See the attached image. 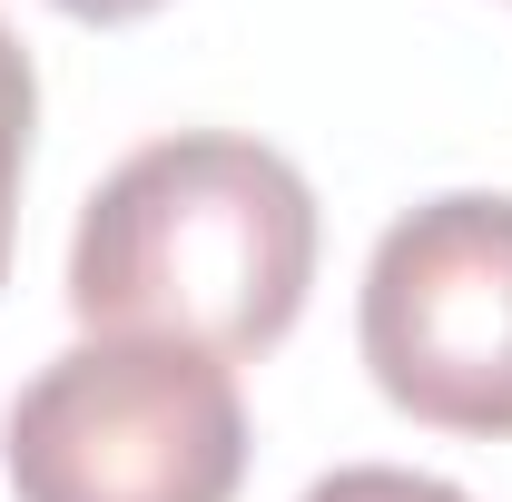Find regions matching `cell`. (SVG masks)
I'll return each mask as SVG.
<instances>
[{
	"instance_id": "obj_1",
	"label": "cell",
	"mask_w": 512,
	"mask_h": 502,
	"mask_svg": "<svg viewBox=\"0 0 512 502\" xmlns=\"http://www.w3.org/2000/svg\"><path fill=\"white\" fill-rule=\"evenodd\" d=\"M316 286V188L286 148L178 128L128 148L69 237V315L89 335H158L217 365L286 345Z\"/></svg>"
},
{
	"instance_id": "obj_2",
	"label": "cell",
	"mask_w": 512,
	"mask_h": 502,
	"mask_svg": "<svg viewBox=\"0 0 512 502\" xmlns=\"http://www.w3.org/2000/svg\"><path fill=\"white\" fill-rule=\"evenodd\" d=\"M0 463L20 502H237V365L158 335H89L10 394Z\"/></svg>"
},
{
	"instance_id": "obj_3",
	"label": "cell",
	"mask_w": 512,
	"mask_h": 502,
	"mask_svg": "<svg viewBox=\"0 0 512 502\" xmlns=\"http://www.w3.org/2000/svg\"><path fill=\"white\" fill-rule=\"evenodd\" d=\"M355 335L394 414L512 443V197L453 188L404 207L375 237Z\"/></svg>"
},
{
	"instance_id": "obj_4",
	"label": "cell",
	"mask_w": 512,
	"mask_h": 502,
	"mask_svg": "<svg viewBox=\"0 0 512 502\" xmlns=\"http://www.w3.org/2000/svg\"><path fill=\"white\" fill-rule=\"evenodd\" d=\"M30 128H40V79L30 50L0 20V276H10V237H20V178H30Z\"/></svg>"
},
{
	"instance_id": "obj_5",
	"label": "cell",
	"mask_w": 512,
	"mask_h": 502,
	"mask_svg": "<svg viewBox=\"0 0 512 502\" xmlns=\"http://www.w3.org/2000/svg\"><path fill=\"white\" fill-rule=\"evenodd\" d=\"M306 502H473V493L444 473H404V463H345V473L306 483Z\"/></svg>"
},
{
	"instance_id": "obj_6",
	"label": "cell",
	"mask_w": 512,
	"mask_h": 502,
	"mask_svg": "<svg viewBox=\"0 0 512 502\" xmlns=\"http://www.w3.org/2000/svg\"><path fill=\"white\" fill-rule=\"evenodd\" d=\"M69 20H89V30H128V20H148V10H168V0H50Z\"/></svg>"
}]
</instances>
